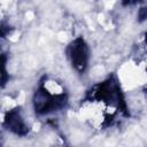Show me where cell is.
<instances>
[{"label": "cell", "mask_w": 147, "mask_h": 147, "mask_svg": "<svg viewBox=\"0 0 147 147\" xmlns=\"http://www.w3.org/2000/svg\"><path fill=\"white\" fill-rule=\"evenodd\" d=\"M68 96L64 92L52 93L44 85H40L33 95V108L38 115H49L67 106Z\"/></svg>", "instance_id": "1"}, {"label": "cell", "mask_w": 147, "mask_h": 147, "mask_svg": "<svg viewBox=\"0 0 147 147\" xmlns=\"http://www.w3.org/2000/svg\"><path fill=\"white\" fill-rule=\"evenodd\" d=\"M67 54L72 68L79 74H83L86 70L90 60V49L85 40L83 38H76L68 46Z\"/></svg>", "instance_id": "2"}, {"label": "cell", "mask_w": 147, "mask_h": 147, "mask_svg": "<svg viewBox=\"0 0 147 147\" xmlns=\"http://www.w3.org/2000/svg\"><path fill=\"white\" fill-rule=\"evenodd\" d=\"M5 125L10 132L20 137H23L29 132V126L25 123L20 109L17 108L9 110L7 113L6 118H5Z\"/></svg>", "instance_id": "3"}, {"label": "cell", "mask_w": 147, "mask_h": 147, "mask_svg": "<svg viewBox=\"0 0 147 147\" xmlns=\"http://www.w3.org/2000/svg\"><path fill=\"white\" fill-rule=\"evenodd\" d=\"M125 3H134L137 0H123Z\"/></svg>", "instance_id": "4"}]
</instances>
